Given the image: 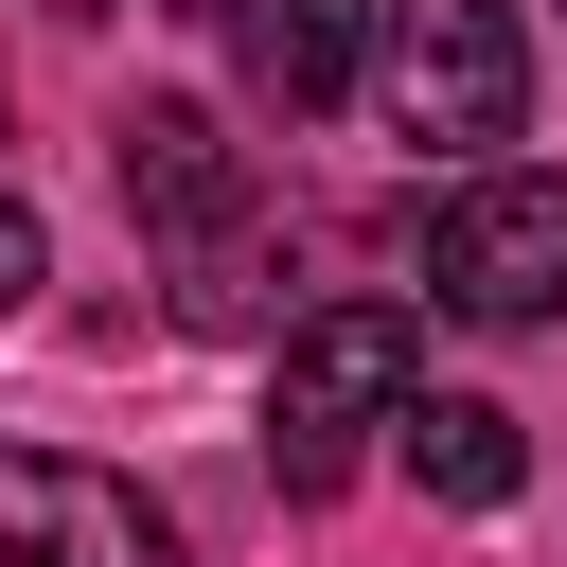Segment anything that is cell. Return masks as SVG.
<instances>
[{
	"mask_svg": "<svg viewBox=\"0 0 567 567\" xmlns=\"http://www.w3.org/2000/svg\"><path fill=\"white\" fill-rule=\"evenodd\" d=\"M372 71H390V124H408L425 159H478V142L532 124V35H514V0H390Z\"/></svg>",
	"mask_w": 567,
	"mask_h": 567,
	"instance_id": "2",
	"label": "cell"
},
{
	"mask_svg": "<svg viewBox=\"0 0 567 567\" xmlns=\"http://www.w3.org/2000/svg\"><path fill=\"white\" fill-rule=\"evenodd\" d=\"M390 443H408V478H425L443 514H496V496L532 478V443H514V408H496V390H408V408H390Z\"/></svg>",
	"mask_w": 567,
	"mask_h": 567,
	"instance_id": "7",
	"label": "cell"
},
{
	"mask_svg": "<svg viewBox=\"0 0 567 567\" xmlns=\"http://www.w3.org/2000/svg\"><path fill=\"white\" fill-rule=\"evenodd\" d=\"M53 18H106V0H53Z\"/></svg>",
	"mask_w": 567,
	"mask_h": 567,
	"instance_id": "10",
	"label": "cell"
},
{
	"mask_svg": "<svg viewBox=\"0 0 567 567\" xmlns=\"http://www.w3.org/2000/svg\"><path fill=\"white\" fill-rule=\"evenodd\" d=\"M159 18H230V0H159Z\"/></svg>",
	"mask_w": 567,
	"mask_h": 567,
	"instance_id": "9",
	"label": "cell"
},
{
	"mask_svg": "<svg viewBox=\"0 0 567 567\" xmlns=\"http://www.w3.org/2000/svg\"><path fill=\"white\" fill-rule=\"evenodd\" d=\"M35 284H53V230H35V213H18V195H0V319H18V301H35Z\"/></svg>",
	"mask_w": 567,
	"mask_h": 567,
	"instance_id": "8",
	"label": "cell"
},
{
	"mask_svg": "<svg viewBox=\"0 0 567 567\" xmlns=\"http://www.w3.org/2000/svg\"><path fill=\"white\" fill-rule=\"evenodd\" d=\"M408 390H425L408 301H319V319H284V372H266V478H284V496H337Z\"/></svg>",
	"mask_w": 567,
	"mask_h": 567,
	"instance_id": "1",
	"label": "cell"
},
{
	"mask_svg": "<svg viewBox=\"0 0 567 567\" xmlns=\"http://www.w3.org/2000/svg\"><path fill=\"white\" fill-rule=\"evenodd\" d=\"M425 301H443V319H496V337L567 319V177L478 159V177L425 213Z\"/></svg>",
	"mask_w": 567,
	"mask_h": 567,
	"instance_id": "3",
	"label": "cell"
},
{
	"mask_svg": "<svg viewBox=\"0 0 567 567\" xmlns=\"http://www.w3.org/2000/svg\"><path fill=\"white\" fill-rule=\"evenodd\" d=\"M0 567H177V532H159V496H142V478L0 443Z\"/></svg>",
	"mask_w": 567,
	"mask_h": 567,
	"instance_id": "4",
	"label": "cell"
},
{
	"mask_svg": "<svg viewBox=\"0 0 567 567\" xmlns=\"http://www.w3.org/2000/svg\"><path fill=\"white\" fill-rule=\"evenodd\" d=\"M230 18H248V71H266L284 124L354 106V71H372V35H390V0H230Z\"/></svg>",
	"mask_w": 567,
	"mask_h": 567,
	"instance_id": "6",
	"label": "cell"
},
{
	"mask_svg": "<svg viewBox=\"0 0 567 567\" xmlns=\"http://www.w3.org/2000/svg\"><path fill=\"white\" fill-rule=\"evenodd\" d=\"M106 159H124V213H142V230H177V248L248 213V159H230V124H213V106H124V124H106Z\"/></svg>",
	"mask_w": 567,
	"mask_h": 567,
	"instance_id": "5",
	"label": "cell"
}]
</instances>
